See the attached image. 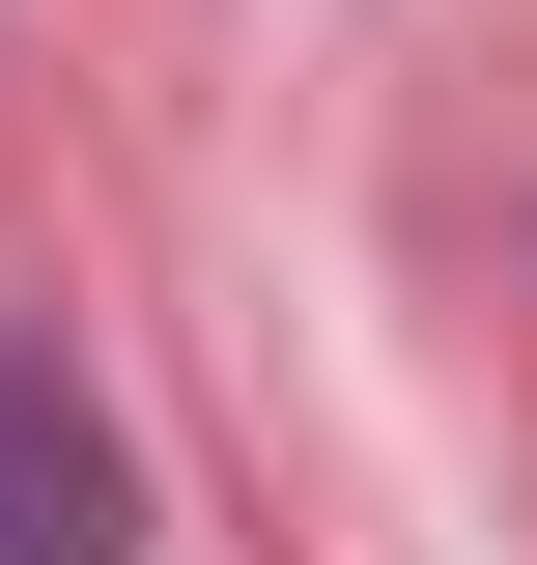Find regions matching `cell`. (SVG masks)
<instances>
[{"label":"cell","instance_id":"6da1fadb","mask_svg":"<svg viewBox=\"0 0 537 565\" xmlns=\"http://www.w3.org/2000/svg\"><path fill=\"white\" fill-rule=\"evenodd\" d=\"M0 565H141V452L57 396V340H0Z\"/></svg>","mask_w":537,"mask_h":565}]
</instances>
